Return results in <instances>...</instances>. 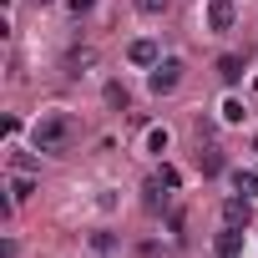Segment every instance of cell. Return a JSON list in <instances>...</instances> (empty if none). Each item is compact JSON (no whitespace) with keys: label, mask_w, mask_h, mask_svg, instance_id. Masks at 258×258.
I'll use <instances>...</instances> for the list:
<instances>
[{"label":"cell","mask_w":258,"mask_h":258,"mask_svg":"<svg viewBox=\"0 0 258 258\" xmlns=\"http://www.w3.org/2000/svg\"><path fill=\"white\" fill-rule=\"evenodd\" d=\"M71 137H76V116H71V111H46V116H36V126H31L36 152H66Z\"/></svg>","instance_id":"cell-1"},{"label":"cell","mask_w":258,"mask_h":258,"mask_svg":"<svg viewBox=\"0 0 258 258\" xmlns=\"http://www.w3.org/2000/svg\"><path fill=\"white\" fill-rule=\"evenodd\" d=\"M147 86H152V96H172V91L182 86V61H177V56H162V61L152 66Z\"/></svg>","instance_id":"cell-2"},{"label":"cell","mask_w":258,"mask_h":258,"mask_svg":"<svg viewBox=\"0 0 258 258\" xmlns=\"http://www.w3.org/2000/svg\"><path fill=\"white\" fill-rule=\"evenodd\" d=\"M126 61H132V66H157L162 61V51H157V41H132V46H126Z\"/></svg>","instance_id":"cell-3"},{"label":"cell","mask_w":258,"mask_h":258,"mask_svg":"<svg viewBox=\"0 0 258 258\" xmlns=\"http://www.w3.org/2000/svg\"><path fill=\"white\" fill-rule=\"evenodd\" d=\"M248 218H253L248 198H228V203H223V223H228V228H248Z\"/></svg>","instance_id":"cell-4"},{"label":"cell","mask_w":258,"mask_h":258,"mask_svg":"<svg viewBox=\"0 0 258 258\" xmlns=\"http://www.w3.org/2000/svg\"><path fill=\"white\" fill-rule=\"evenodd\" d=\"M208 26L213 31H233V0H208Z\"/></svg>","instance_id":"cell-5"},{"label":"cell","mask_w":258,"mask_h":258,"mask_svg":"<svg viewBox=\"0 0 258 258\" xmlns=\"http://www.w3.org/2000/svg\"><path fill=\"white\" fill-rule=\"evenodd\" d=\"M243 253V228H228L223 223V233H218V258H238Z\"/></svg>","instance_id":"cell-6"},{"label":"cell","mask_w":258,"mask_h":258,"mask_svg":"<svg viewBox=\"0 0 258 258\" xmlns=\"http://www.w3.org/2000/svg\"><path fill=\"white\" fill-rule=\"evenodd\" d=\"M218 76H223L228 86H238V81H243V56H223V61H218Z\"/></svg>","instance_id":"cell-7"},{"label":"cell","mask_w":258,"mask_h":258,"mask_svg":"<svg viewBox=\"0 0 258 258\" xmlns=\"http://www.w3.org/2000/svg\"><path fill=\"white\" fill-rule=\"evenodd\" d=\"M198 167H203L208 177H213V172H223V152H218V147H198Z\"/></svg>","instance_id":"cell-8"},{"label":"cell","mask_w":258,"mask_h":258,"mask_svg":"<svg viewBox=\"0 0 258 258\" xmlns=\"http://www.w3.org/2000/svg\"><path fill=\"white\" fill-rule=\"evenodd\" d=\"M167 142H172V132H167V126H152V132H147V152H167Z\"/></svg>","instance_id":"cell-9"},{"label":"cell","mask_w":258,"mask_h":258,"mask_svg":"<svg viewBox=\"0 0 258 258\" xmlns=\"http://www.w3.org/2000/svg\"><path fill=\"white\" fill-rule=\"evenodd\" d=\"M106 106H116V111L132 106V96H126V86H121V81H111V86H106Z\"/></svg>","instance_id":"cell-10"},{"label":"cell","mask_w":258,"mask_h":258,"mask_svg":"<svg viewBox=\"0 0 258 258\" xmlns=\"http://www.w3.org/2000/svg\"><path fill=\"white\" fill-rule=\"evenodd\" d=\"M31 192H36V187H31V177H26V172H21V177H16V182H11V203H26V198H31Z\"/></svg>","instance_id":"cell-11"},{"label":"cell","mask_w":258,"mask_h":258,"mask_svg":"<svg viewBox=\"0 0 258 258\" xmlns=\"http://www.w3.org/2000/svg\"><path fill=\"white\" fill-rule=\"evenodd\" d=\"M137 11H142V16H167L172 0H137Z\"/></svg>","instance_id":"cell-12"},{"label":"cell","mask_w":258,"mask_h":258,"mask_svg":"<svg viewBox=\"0 0 258 258\" xmlns=\"http://www.w3.org/2000/svg\"><path fill=\"white\" fill-rule=\"evenodd\" d=\"M223 121H233V126L243 121V101H238V96H228V101H223Z\"/></svg>","instance_id":"cell-13"},{"label":"cell","mask_w":258,"mask_h":258,"mask_svg":"<svg viewBox=\"0 0 258 258\" xmlns=\"http://www.w3.org/2000/svg\"><path fill=\"white\" fill-rule=\"evenodd\" d=\"M233 182H238V192H243V198H248V192H258V172H238Z\"/></svg>","instance_id":"cell-14"},{"label":"cell","mask_w":258,"mask_h":258,"mask_svg":"<svg viewBox=\"0 0 258 258\" xmlns=\"http://www.w3.org/2000/svg\"><path fill=\"white\" fill-rule=\"evenodd\" d=\"M11 167H16V172H36V162H31L26 152H16V157H11Z\"/></svg>","instance_id":"cell-15"},{"label":"cell","mask_w":258,"mask_h":258,"mask_svg":"<svg viewBox=\"0 0 258 258\" xmlns=\"http://www.w3.org/2000/svg\"><path fill=\"white\" fill-rule=\"evenodd\" d=\"M66 6H71V16H86V11L96 6V0H66Z\"/></svg>","instance_id":"cell-16"},{"label":"cell","mask_w":258,"mask_h":258,"mask_svg":"<svg viewBox=\"0 0 258 258\" xmlns=\"http://www.w3.org/2000/svg\"><path fill=\"white\" fill-rule=\"evenodd\" d=\"M36 6H46V0H36Z\"/></svg>","instance_id":"cell-17"}]
</instances>
